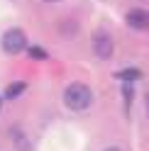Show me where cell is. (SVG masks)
Listing matches in <instances>:
<instances>
[{"label":"cell","mask_w":149,"mask_h":151,"mask_svg":"<svg viewBox=\"0 0 149 151\" xmlns=\"http://www.w3.org/2000/svg\"><path fill=\"white\" fill-rule=\"evenodd\" d=\"M105 151H122V149H117V146H108Z\"/></svg>","instance_id":"obj_8"},{"label":"cell","mask_w":149,"mask_h":151,"mask_svg":"<svg viewBox=\"0 0 149 151\" xmlns=\"http://www.w3.org/2000/svg\"><path fill=\"white\" fill-rule=\"evenodd\" d=\"M93 54L98 56V59H103V61H108L110 56H113V39H110L108 34H95L93 37Z\"/></svg>","instance_id":"obj_3"},{"label":"cell","mask_w":149,"mask_h":151,"mask_svg":"<svg viewBox=\"0 0 149 151\" xmlns=\"http://www.w3.org/2000/svg\"><path fill=\"white\" fill-rule=\"evenodd\" d=\"M46 3H59V0H46Z\"/></svg>","instance_id":"obj_10"},{"label":"cell","mask_w":149,"mask_h":151,"mask_svg":"<svg viewBox=\"0 0 149 151\" xmlns=\"http://www.w3.org/2000/svg\"><path fill=\"white\" fill-rule=\"evenodd\" d=\"M93 102V90L86 86V83H71V86L64 90V105L73 112L86 110Z\"/></svg>","instance_id":"obj_1"},{"label":"cell","mask_w":149,"mask_h":151,"mask_svg":"<svg viewBox=\"0 0 149 151\" xmlns=\"http://www.w3.org/2000/svg\"><path fill=\"white\" fill-rule=\"evenodd\" d=\"M127 24L132 27V29H137V32H144V29H149V12L147 10H142V7H132V10L127 12Z\"/></svg>","instance_id":"obj_4"},{"label":"cell","mask_w":149,"mask_h":151,"mask_svg":"<svg viewBox=\"0 0 149 151\" xmlns=\"http://www.w3.org/2000/svg\"><path fill=\"white\" fill-rule=\"evenodd\" d=\"M30 56L37 59V61H42V59H46V51L42 49V46H30Z\"/></svg>","instance_id":"obj_7"},{"label":"cell","mask_w":149,"mask_h":151,"mask_svg":"<svg viewBox=\"0 0 149 151\" xmlns=\"http://www.w3.org/2000/svg\"><path fill=\"white\" fill-rule=\"evenodd\" d=\"M144 100H147V110H149V90H147V98Z\"/></svg>","instance_id":"obj_9"},{"label":"cell","mask_w":149,"mask_h":151,"mask_svg":"<svg viewBox=\"0 0 149 151\" xmlns=\"http://www.w3.org/2000/svg\"><path fill=\"white\" fill-rule=\"evenodd\" d=\"M115 78H120L122 83H132V81H137V78H142V73H139L137 68H125V71H117Z\"/></svg>","instance_id":"obj_5"},{"label":"cell","mask_w":149,"mask_h":151,"mask_svg":"<svg viewBox=\"0 0 149 151\" xmlns=\"http://www.w3.org/2000/svg\"><path fill=\"white\" fill-rule=\"evenodd\" d=\"M25 88H27L25 83H12V86L5 88V98H7V100H15L20 93H25Z\"/></svg>","instance_id":"obj_6"},{"label":"cell","mask_w":149,"mask_h":151,"mask_svg":"<svg viewBox=\"0 0 149 151\" xmlns=\"http://www.w3.org/2000/svg\"><path fill=\"white\" fill-rule=\"evenodd\" d=\"M0 44H3V51H7V54H20L27 46V34L20 27H12V29H7L3 34V42Z\"/></svg>","instance_id":"obj_2"}]
</instances>
